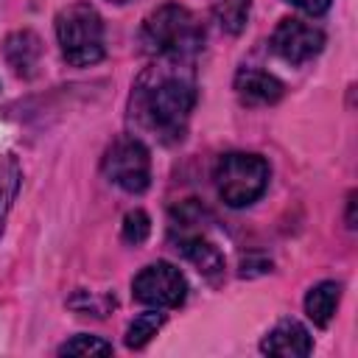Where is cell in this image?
<instances>
[{"label": "cell", "mask_w": 358, "mask_h": 358, "mask_svg": "<svg viewBox=\"0 0 358 358\" xmlns=\"http://www.w3.org/2000/svg\"><path fill=\"white\" fill-rule=\"evenodd\" d=\"M347 227H355V193H350V204H347Z\"/></svg>", "instance_id": "obj_19"}, {"label": "cell", "mask_w": 358, "mask_h": 358, "mask_svg": "<svg viewBox=\"0 0 358 358\" xmlns=\"http://www.w3.org/2000/svg\"><path fill=\"white\" fill-rule=\"evenodd\" d=\"M271 48L282 62L305 64V62H310L313 56L322 53L324 34H322V28H316L305 20L285 17V20H280V25L271 34Z\"/></svg>", "instance_id": "obj_7"}, {"label": "cell", "mask_w": 358, "mask_h": 358, "mask_svg": "<svg viewBox=\"0 0 358 358\" xmlns=\"http://www.w3.org/2000/svg\"><path fill=\"white\" fill-rule=\"evenodd\" d=\"M123 241L126 243H143L145 238H148V232H151V218H148V213L145 210H129L126 215H123Z\"/></svg>", "instance_id": "obj_17"}, {"label": "cell", "mask_w": 358, "mask_h": 358, "mask_svg": "<svg viewBox=\"0 0 358 358\" xmlns=\"http://www.w3.org/2000/svg\"><path fill=\"white\" fill-rule=\"evenodd\" d=\"M3 53H6L8 67L17 76L31 78L39 67V59H42V42L34 31H14L3 45Z\"/></svg>", "instance_id": "obj_10"}, {"label": "cell", "mask_w": 358, "mask_h": 358, "mask_svg": "<svg viewBox=\"0 0 358 358\" xmlns=\"http://www.w3.org/2000/svg\"><path fill=\"white\" fill-rule=\"evenodd\" d=\"M112 352V344L98 338V336H73L70 341H64L59 347V355H109Z\"/></svg>", "instance_id": "obj_16"}, {"label": "cell", "mask_w": 358, "mask_h": 358, "mask_svg": "<svg viewBox=\"0 0 358 358\" xmlns=\"http://www.w3.org/2000/svg\"><path fill=\"white\" fill-rule=\"evenodd\" d=\"M282 81L266 70H252V67H243L238 70L235 76V92L243 103L249 106H268V103H277L282 98Z\"/></svg>", "instance_id": "obj_9"}, {"label": "cell", "mask_w": 358, "mask_h": 358, "mask_svg": "<svg viewBox=\"0 0 358 358\" xmlns=\"http://www.w3.org/2000/svg\"><path fill=\"white\" fill-rule=\"evenodd\" d=\"M338 299H341V282L322 280V282H316L308 291V296H305V313L310 316V322L316 327H327L330 319L336 316Z\"/></svg>", "instance_id": "obj_12"}, {"label": "cell", "mask_w": 358, "mask_h": 358, "mask_svg": "<svg viewBox=\"0 0 358 358\" xmlns=\"http://www.w3.org/2000/svg\"><path fill=\"white\" fill-rule=\"evenodd\" d=\"M213 182H215L218 199L227 207H235V210L249 207L268 187V162L246 151L224 154L213 171Z\"/></svg>", "instance_id": "obj_4"}, {"label": "cell", "mask_w": 358, "mask_h": 358, "mask_svg": "<svg viewBox=\"0 0 358 358\" xmlns=\"http://www.w3.org/2000/svg\"><path fill=\"white\" fill-rule=\"evenodd\" d=\"M17 187H20V168L17 162L8 157L0 162V232H3V221H6V213L17 196Z\"/></svg>", "instance_id": "obj_15"}, {"label": "cell", "mask_w": 358, "mask_h": 358, "mask_svg": "<svg viewBox=\"0 0 358 358\" xmlns=\"http://www.w3.org/2000/svg\"><path fill=\"white\" fill-rule=\"evenodd\" d=\"M185 67V62H159L137 78L131 92V115L162 143L185 137L196 106V81Z\"/></svg>", "instance_id": "obj_1"}, {"label": "cell", "mask_w": 358, "mask_h": 358, "mask_svg": "<svg viewBox=\"0 0 358 358\" xmlns=\"http://www.w3.org/2000/svg\"><path fill=\"white\" fill-rule=\"evenodd\" d=\"M176 252H182L204 277H218L224 271V255L201 232L182 229V235L176 238Z\"/></svg>", "instance_id": "obj_11"}, {"label": "cell", "mask_w": 358, "mask_h": 358, "mask_svg": "<svg viewBox=\"0 0 358 358\" xmlns=\"http://www.w3.org/2000/svg\"><path fill=\"white\" fill-rule=\"evenodd\" d=\"M109 3H117V6H123V3H129V0H109Z\"/></svg>", "instance_id": "obj_20"}, {"label": "cell", "mask_w": 358, "mask_h": 358, "mask_svg": "<svg viewBox=\"0 0 358 358\" xmlns=\"http://www.w3.org/2000/svg\"><path fill=\"white\" fill-rule=\"evenodd\" d=\"M260 350L268 355H282V358H305L313 350V338L299 322L282 319L266 333V338L260 341Z\"/></svg>", "instance_id": "obj_8"}, {"label": "cell", "mask_w": 358, "mask_h": 358, "mask_svg": "<svg viewBox=\"0 0 358 358\" xmlns=\"http://www.w3.org/2000/svg\"><path fill=\"white\" fill-rule=\"evenodd\" d=\"M285 3L296 6L299 11H305V14H310V17H319V14H324V11L330 8L333 0H285Z\"/></svg>", "instance_id": "obj_18"}, {"label": "cell", "mask_w": 358, "mask_h": 358, "mask_svg": "<svg viewBox=\"0 0 358 358\" xmlns=\"http://www.w3.org/2000/svg\"><path fill=\"white\" fill-rule=\"evenodd\" d=\"M103 176L126 193H143L151 185V154L137 137H120L106 151Z\"/></svg>", "instance_id": "obj_5"}, {"label": "cell", "mask_w": 358, "mask_h": 358, "mask_svg": "<svg viewBox=\"0 0 358 358\" xmlns=\"http://www.w3.org/2000/svg\"><path fill=\"white\" fill-rule=\"evenodd\" d=\"M131 296L140 305L148 308H179L187 296V282L185 274L165 260H157L145 268H140V274L131 280Z\"/></svg>", "instance_id": "obj_6"}, {"label": "cell", "mask_w": 358, "mask_h": 358, "mask_svg": "<svg viewBox=\"0 0 358 358\" xmlns=\"http://www.w3.org/2000/svg\"><path fill=\"white\" fill-rule=\"evenodd\" d=\"M162 324H165V313H159V308L134 316V319L129 322V327H126V347H129V350L145 347V344L157 336V330H159Z\"/></svg>", "instance_id": "obj_13"}, {"label": "cell", "mask_w": 358, "mask_h": 358, "mask_svg": "<svg viewBox=\"0 0 358 358\" xmlns=\"http://www.w3.org/2000/svg\"><path fill=\"white\" fill-rule=\"evenodd\" d=\"M56 39L64 62L73 67H90L106 53L103 20L90 3H73L56 14Z\"/></svg>", "instance_id": "obj_3"}, {"label": "cell", "mask_w": 358, "mask_h": 358, "mask_svg": "<svg viewBox=\"0 0 358 358\" xmlns=\"http://www.w3.org/2000/svg\"><path fill=\"white\" fill-rule=\"evenodd\" d=\"M204 42L201 22L179 3H165L154 8L140 28V45L148 56L159 62H190Z\"/></svg>", "instance_id": "obj_2"}, {"label": "cell", "mask_w": 358, "mask_h": 358, "mask_svg": "<svg viewBox=\"0 0 358 358\" xmlns=\"http://www.w3.org/2000/svg\"><path fill=\"white\" fill-rule=\"evenodd\" d=\"M249 8H252V0H221L213 14H215V22L227 31V34H241L246 28V20H249Z\"/></svg>", "instance_id": "obj_14"}]
</instances>
